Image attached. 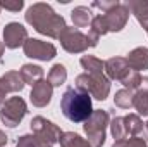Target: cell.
I'll use <instances>...</instances> for the list:
<instances>
[{"label":"cell","mask_w":148,"mask_h":147,"mask_svg":"<svg viewBox=\"0 0 148 147\" xmlns=\"http://www.w3.org/2000/svg\"><path fill=\"white\" fill-rule=\"evenodd\" d=\"M24 17H26V23L31 24L38 33L48 38H59L60 33L67 28L66 19L60 14H57L48 3H43V2L33 3L26 10Z\"/></svg>","instance_id":"cell-1"},{"label":"cell","mask_w":148,"mask_h":147,"mask_svg":"<svg viewBox=\"0 0 148 147\" xmlns=\"http://www.w3.org/2000/svg\"><path fill=\"white\" fill-rule=\"evenodd\" d=\"M60 109L62 114L73 121V123H84L91 112V95L86 94L84 90H79L76 87H71L64 92L62 99H60Z\"/></svg>","instance_id":"cell-2"},{"label":"cell","mask_w":148,"mask_h":147,"mask_svg":"<svg viewBox=\"0 0 148 147\" xmlns=\"http://www.w3.org/2000/svg\"><path fill=\"white\" fill-rule=\"evenodd\" d=\"M76 88L84 90L97 101H105L110 94V80L105 73H83L76 76Z\"/></svg>","instance_id":"cell-3"},{"label":"cell","mask_w":148,"mask_h":147,"mask_svg":"<svg viewBox=\"0 0 148 147\" xmlns=\"http://www.w3.org/2000/svg\"><path fill=\"white\" fill-rule=\"evenodd\" d=\"M110 125V116L103 109H93L91 116L84 121L83 128L88 137V142L91 147H102L105 144V133L107 126Z\"/></svg>","instance_id":"cell-4"},{"label":"cell","mask_w":148,"mask_h":147,"mask_svg":"<svg viewBox=\"0 0 148 147\" xmlns=\"http://www.w3.org/2000/svg\"><path fill=\"white\" fill-rule=\"evenodd\" d=\"M28 112V106L23 97H10L0 107V119L5 126L16 128Z\"/></svg>","instance_id":"cell-5"},{"label":"cell","mask_w":148,"mask_h":147,"mask_svg":"<svg viewBox=\"0 0 148 147\" xmlns=\"http://www.w3.org/2000/svg\"><path fill=\"white\" fill-rule=\"evenodd\" d=\"M31 132L36 139H40L43 144H48V146H53L55 142H59L64 133L53 121L43 116H35L31 119Z\"/></svg>","instance_id":"cell-6"},{"label":"cell","mask_w":148,"mask_h":147,"mask_svg":"<svg viewBox=\"0 0 148 147\" xmlns=\"http://www.w3.org/2000/svg\"><path fill=\"white\" fill-rule=\"evenodd\" d=\"M60 45H62V49L66 50V52H69V54H81V52H84L90 45H88V38L84 33H81V30H77V28H71V26H67L62 33H60Z\"/></svg>","instance_id":"cell-7"},{"label":"cell","mask_w":148,"mask_h":147,"mask_svg":"<svg viewBox=\"0 0 148 147\" xmlns=\"http://www.w3.org/2000/svg\"><path fill=\"white\" fill-rule=\"evenodd\" d=\"M23 50H24V55L38 61H52L57 55V49L53 43L36 40V38H28L26 43L23 45Z\"/></svg>","instance_id":"cell-8"},{"label":"cell","mask_w":148,"mask_h":147,"mask_svg":"<svg viewBox=\"0 0 148 147\" xmlns=\"http://www.w3.org/2000/svg\"><path fill=\"white\" fill-rule=\"evenodd\" d=\"M129 9L124 5V3H117L114 9H110L109 12L103 14V19H105V24H107V30L109 33L110 31H121L126 24H127V19H129Z\"/></svg>","instance_id":"cell-9"},{"label":"cell","mask_w":148,"mask_h":147,"mask_svg":"<svg viewBox=\"0 0 148 147\" xmlns=\"http://www.w3.org/2000/svg\"><path fill=\"white\" fill-rule=\"evenodd\" d=\"M28 40V30L19 23H9L3 28V45L7 49L23 47Z\"/></svg>","instance_id":"cell-10"},{"label":"cell","mask_w":148,"mask_h":147,"mask_svg":"<svg viewBox=\"0 0 148 147\" xmlns=\"http://www.w3.org/2000/svg\"><path fill=\"white\" fill-rule=\"evenodd\" d=\"M52 94H53V87L50 85L48 80H41L38 81L36 85L31 88V94H29V101L35 107H45L47 104H50L52 101Z\"/></svg>","instance_id":"cell-11"},{"label":"cell","mask_w":148,"mask_h":147,"mask_svg":"<svg viewBox=\"0 0 148 147\" xmlns=\"http://www.w3.org/2000/svg\"><path fill=\"white\" fill-rule=\"evenodd\" d=\"M131 68L127 66V61L126 57H110L103 62V71L107 73L109 80H117L121 81L122 76L127 73Z\"/></svg>","instance_id":"cell-12"},{"label":"cell","mask_w":148,"mask_h":147,"mask_svg":"<svg viewBox=\"0 0 148 147\" xmlns=\"http://www.w3.org/2000/svg\"><path fill=\"white\" fill-rule=\"evenodd\" d=\"M126 61L133 71H136V73L145 71V69H148V49L147 47H138V49L131 50L127 54Z\"/></svg>","instance_id":"cell-13"},{"label":"cell","mask_w":148,"mask_h":147,"mask_svg":"<svg viewBox=\"0 0 148 147\" xmlns=\"http://www.w3.org/2000/svg\"><path fill=\"white\" fill-rule=\"evenodd\" d=\"M131 14H134V17L138 19V23L147 28L148 26V0H129L124 3Z\"/></svg>","instance_id":"cell-14"},{"label":"cell","mask_w":148,"mask_h":147,"mask_svg":"<svg viewBox=\"0 0 148 147\" xmlns=\"http://www.w3.org/2000/svg\"><path fill=\"white\" fill-rule=\"evenodd\" d=\"M71 19L74 23V28H86L91 24V19H93V12L90 7L86 5H79V7H74L73 12H71Z\"/></svg>","instance_id":"cell-15"},{"label":"cell","mask_w":148,"mask_h":147,"mask_svg":"<svg viewBox=\"0 0 148 147\" xmlns=\"http://www.w3.org/2000/svg\"><path fill=\"white\" fill-rule=\"evenodd\" d=\"M19 74H21V78H23V81L26 83V85H31V87H35L38 81H41L43 80V68H40L36 64H24L21 69H19Z\"/></svg>","instance_id":"cell-16"},{"label":"cell","mask_w":148,"mask_h":147,"mask_svg":"<svg viewBox=\"0 0 148 147\" xmlns=\"http://www.w3.org/2000/svg\"><path fill=\"white\" fill-rule=\"evenodd\" d=\"M124 126H126V133L127 137H138L143 132V121L138 114H127L124 116Z\"/></svg>","instance_id":"cell-17"},{"label":"cell","mask_w":148,"mask_h":147,"mask_svg":"<svg viewBox=\"0 0 148 147\" xmlns=\"http://www.w3.org/2000/svg\"><path fill=\"white\" fill-rule=\"evenodd\" d=\"M60 147H91V144L74 132H64L60 137Z\"/></svg>","instance_id":"cell-18"},{"label":"cell","mask_w":148,"mask_h":147,"mask_svg":"<svg viewBox=\"0 0 148 147\" xmlns=\"http://www.w3.org/2000/svg\"><path fill=\"white\" fill-rule=\"evenodd\" d=\"M47 80L50 81L52 87H60V85H64L66 80H67V69H66V66H64V64H53L52 69L48 71V78H47Z\"/></svg>","instance_id":"cell-19"},{"label":"cell","mask_w":148,"mask_h":147,"mask_svg":"<svg viewBox=\"0 0 148 147\" xmlns=\"http://www.w3.org/2000/svg\"><path fill=\"white\" fill-rule=\"evenodd\" d=\"M79 62L86 73H103V61L95 55H83Z\"/></svg>","instance_id":"cell-20"},{"label":"cell","mask_w":148,"mask_h":147,"mask_svg":"<svg viewBox=\"0 0 148 147\" xmlns=\"http://www.w3.org/2000/svg\"><path fill=\"white\" fill-rule=\"evenodd\" d=\"M133 101H134V92L127 90V88H122L115 94L114 97V104L121 109H129L133 107Z\"/></svg>","instance_id":"cell-21"},{"label":"cell","mask_w":148,"mask_h":147,"mask_svg":"<svg viewBox=\"0 0 148 147\" xmlns=\"http://www.w3.org/2000/svg\"><path fill=\"white\" fill-rule=\"evenodd\" d=\"M110 133L115 140H124L127 139V133H126V126H124V116H114L110 121Z\"/></svg>","instance_id":"cell-22"},{"label":"cell","mask_w":148,"mask_h":147,"mask_svg":"<svg viewBox=\"0 0 148 147\" xmlns=\"http://www.w3.org/2000/svg\"><path fill=\"white\" fill-rule=\"evenodd\" d=\"M141 74L136 73V71H133V69H129L127 73L122 76V80H121V83L127 88V90H131V92H136L138 88H140V85H141Z\"/></svg>","instance_id":"cell-23"},{"label":"cell","mask_w":148,"mask_h":147,"mask_svg":"<svg viewBox=\"0 0 148 147\" xmlns=\"http://www.w3.org/2000/svg\"><path fill=\"white\" fill-rule=\"evenodd\" d=\"M133 107L141 116H148V92H145V90H136L134 92Z\"/></svg>","instance_id":"cell-24"},{"label":"cell","mask_w":148,"mask_h":147,"mask_svg":"<svg viewBox=\"0 0 148 147\" xmlns=\"http://www.w3.org/2000/svg\"><path fill=\"white\" fill-rule=\"evenodd\" d=\"M3 78L7 80V83H9V87H10L12 94L21 92V90L24 88V85H26V83L23 81V78H21L19 71H7V73L3 74Z\"/></svg>","instance_id":"cell-25"},{"label":"cell","mask_w":148,"mask_h":147,"mask_svg":"<svg viewBox=\"0 0 148 147\" xmlns=\"http://www.w3.org/2000/svg\"><path fill=\"white\" fill-rule=\"evenodd\" d=\"M90 31H93V33L98 35V37H103V35L109 33L107 24H105V19H103V14H97V16H93L91 24H90Z\"/></svg>","instance_id":"cell-26"},{"label":"cell","mask_w":148,"mask_h":147,"mask_svg":"<svg viewBox=\"0 0 148 147\" xmlns=\"http://www.w3.org/2000/svg\"><path fill=\"white\" fill-rule=\"evenodd\" d=\"M112 147H148V146H147V139L131 137V139H124V140H115Z\"/></svg>","instance_id":"cell-27"},{"label":"cell","mask_w":148,"mask_h":147,"mask_svg":"<svg viewBox=\"0 0 148 147\" xmlns=\"http://www.w3.org/2000/svg\"><path fill=\"white\" fill-rule=\"evenodd\" d=\"M43 146V142L36 139L35 135H23V137H19V140H17V144L16 147H41Z\"/></svg>","instance_id":"cell-28"},{"label":"cell","mask_w":148,"mask_h":147,"mask_svg":"<svg viewBox=\"0 0 148 147\" xmlns=\"http://www.w3.org/2000/svg\"><path fill=\"white\" fill-rule=\"evenodd\" d=\"M117 3H119L117 0H102V2H100V0H95V2L91 3V7H97V9H102V12L105 14V12H109L110 9H114V7H115Z\"/></svg>","instance_id":"cell-29"},{"label":"cell","mask_w":148,"mask_h":147,"mask_svg":"<svg viewBox=\"0 0 148 147\" xmlns=\"http://www.w3.org/2000/svg\"><path fill=\"white\" fill-rule=\"evenodd\" d=\"M23 7H24V2H23V0H16V2H0V9L10 10V12H19Z\"/></svg>","instance_id":"cell-30"},{"label":"cell","mask_w":148,"mask_h":147,"mask_svg":"<svg viewBox=\"0 0 148 147\" xmlns=\"http://www.w3.org/2000/svg\"><path fill=\"white\" fill-rule=\"evenodd\" d=\"M7 94H12V90H10V87H9V83H7V80H5L3 76H0V107L3 106Z\"/></svg>","instance_id":"cell-31"},{"label":"cell","mask_w":148,"mask_h":147,"mask_svg":"<svg viewBox=\"0 0 148 147\" xmlns=\"http://www.w3.org/2000/svg\"><path fill=\"white\" fill-rule=\"evenodd\" d=\"M138 90H145V92H148V76H143V78H141V85H140Z\"/></svg>","instance_id":"cell-32"},{"label":"cell","mask_w":148,"mask_h":147,"mask_svg":"<svg viewBox=\"0 0 148 147\" xmlns=\"http://www.w3.org/2000/svg\"><path fill=\"white\" fill-rule=\"evenodd\" d=\"M7 139H9V137H7V135L0 130V147H5V146H7Z\"/></svg>","instance_id":"cell-33"},{"label":"cell","mask_w":148,"mask_h":147,"mask_svg":"<svg viewBox=\"0 0 148 147\" xmlns=\"http://www.w3.org/2000/svg\"><path fill=\"white\" fill-rule=\"evenodd\" d=\"M3 49H5V45H3V42H0V59L3 55Z\"/></svg>","instance_id":"cell-34"},{"label":"cell","mask_w":148,"mask_h":147,"mask_svg":"<svg viewBox=\"0 0 148 147\" xmlns=\"http://www.w3.org/2000/svg\"><path fill=\"white\" fill-rule=\"evenodd\" d=\"M41 147H52V146H48V144H43V146H41Z\"/></svg>","instance_id":"cell-35"},{"label":"cell","mask_w":148,"mask_h":147,"mask_svg":"<svg viewBox=\"0 0 148 147\" xmlns=\"http://www.w3.org/2000/svg\"><path fill=\"white\" fill-rule=\"evenodd\" d=\"M145 31H147V35H148V26H147V28H145Z\"/></svg>","instance_id":"cell-36"},{"label":"cell","mask_w":148,"mask_h":147,"mask_svg":"<svg viewBox=\"0 0 148 147\" xmlns=\"http://www.w3.org/2000/svg\"><path fill=\"white\" fill-rule=\"evenodd\" d=\"M147 135H148V123H147Z\"/></svg>","instance_id":"cell-37"}]
</instances>
